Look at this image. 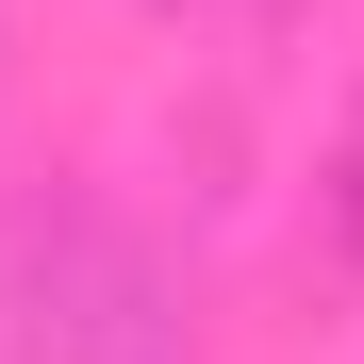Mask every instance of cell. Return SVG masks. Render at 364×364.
Listing matches in <instances>:
<instances>
[{"instance_id": "cell-1", "label": "cell", "mask_w": 364, "mask_h": 364, "mask_svg": "<svg viewBox=\"0 0 364 364\" xmlns=\"http://www.w3.org/2000/svg\"><path fill=\"white\" fill-rule=\"evenodd\" d=\"M331 215H348V265H364V116H348V166H331Z\"/></svg>"}]
</instances>
